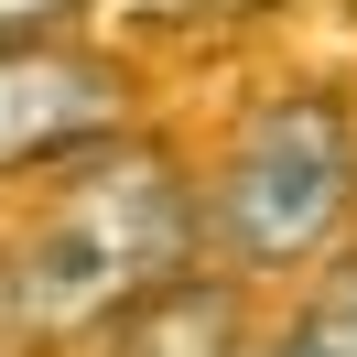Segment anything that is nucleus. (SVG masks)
<instances>
[{"instance_id": "obj_2", "label": "nucleus", "mask_w": 357, "mask_h": 357, "mask_svg": "<svg viewBox=\"0 0 357 357\" xmlns=\"http://www.w3.org/2000/svg\"><path fill=\"white\" fill-rule=\"evenodd\" d=\"M357 227V109L335 87H282L227 130L206 174V249L227 271H303Z\"/></svg>"}, {"instance_id": "obj_4", "label": "nucleus", "mask_w": 357, "mask_h": 357, "mask_svg": "<svg viewBox=\"0 0 357 357\" xmlns=\"http://www.w3.org/2000/svg\"><path fill=\"white\" fill-rule=\"evenodd\" d=\"M249 347V303H238V271H195V282L152 292L109 325L98 357H238Z\"/></svg>"}, {"instance_id": "obj_3", "label": "nucleus", "mask_w": 357, "mask_h": 357, "mask_svg": "<svg viewBox=\"0 0 357 357\" xmlns=\"http://www.w3.org/2000/svg\"><path fill=\"white\" fill-rule=\"evenodd\" d=\"M130 130V87L119 66L54 44V54H0V174L22 162H76L98 141Z\"/></svg>"}, {"instance_id": "obj_8", "label": "nucleus", "mask_w": 357, "mask_h": 357, "mask_svg": "<svg viewBox=\"0 0 357 357\" xmlns=\"http://www.w3.org/2000/svg\"><path fill=\"white\" fill-rule=\"evenodd\" d=\"M271 357H292V347H271Z\"/></svg>"}, {"instance_id": "obj_6", "label": "nucleus", "mask_w": 357, "mask_h": 357, "mask_svg": "<svg viewBox=\"0 0 357 357\" xmlns=\"http://www.w3.org/2000/svg\"><path fill=\"white\" fill-rule=\"evenodd\" d=\"M87 0H0V54H54Z\"/></svg>"}, {"instance_id": "obj_1", "label": "nucleus", "mask_w": 357, "mask_h": 357, "mask_svg": "<svg viewBox=\"0 0 357 357\" xmlns=\"http://www.w3.org/2000/svg\"><path fill=\"white\" fill-rule=\"evenodd\" d=\"M206 249V184L184 174L174 141H98L66 162V184L44 195V217L22 227L11 260V325L22 335H109L130 303L195 282Z\"/></svg>"}, {"instance_id": "obj_7", "label": "nucleus", "mask_w": 357, "mask_h": 357, "mask_svg": "<svg viewBox=\"0 0 357 357\" xmlns=\"http://www.w3.org/2000/svg\"><path fill=\"white\" fill-rule=\"evenodd\" d=\"M195 11H271V0H195Z\"/></svg>"}, {"instance_id": "obj_5", "label": "nucleus", "mask_w": 357, "mask_h": 357, "mask_svg": "<svg viewBox=\"0 0 357 357\" xmlns=\"http://www.w3.org/2000/svg\"><path fill=\"white\" fill-rule=\"evenodd\" d=\"M292 357H357V260H335L325 292L292 314Z\"/></svg>"}]
</instances>
